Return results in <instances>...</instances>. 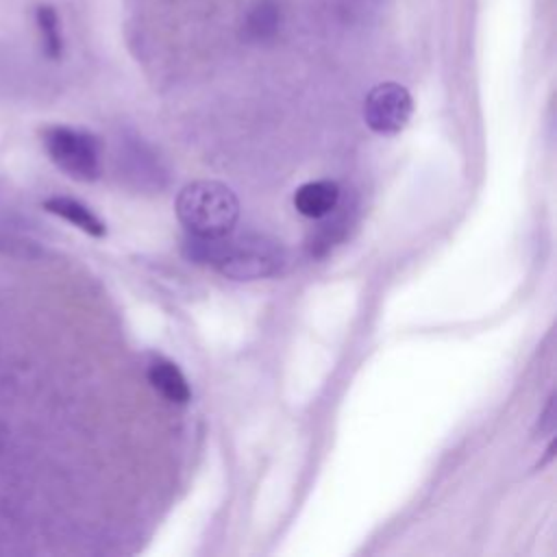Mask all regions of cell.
Instances as JSON below:
<instances>
[{
  "instance_id": "6da1fadb",
  "label": "cell",
  "mask_w": 557,
  "mask_h": 557,
  "mask_svg": "<svg viewBox=\"0 0 557 557\" xmlns=\"http://www.w3.org/2000/svg\"><path fill=\"white\" fill-rule=\"evenodd\" d=\"M185 255L194 261L209 263L220 274L233 281H257L278 274L285 268L287 252L283 244L263 233L220 235L185 239Z\"/></svg>"
},
{
  "instance_id": "ba28073f",
  "label": "cell",
  "mask_w": 557,
  "mask_h": 557,
  "mask_svg": "<svg viewBox=\"0 0 557 557\" xmlns=\"http://www.w3.org/2000/svg\"><path fill=\"white\" fill-rule=\"evenodd\" d=\"M281 26V9L274 0H257L246 20H244V37L248 41H270Z\"/></svg>"
},
{
  "instance_id": "5b68a950",
  "label": "cell",
  "mask_w": 557,
  "mask_h": 557,
  "mask_svg": "<svg viewBox=\"0 0 557 557\" xmlns=\"http://www.w3.org/2000/svg\"><path fill=\"white\" fill-rule=\"evenodd\" d=\"M339 196H342V191L335 181H329V178L309 181V183H302L294 191V207L300 215L320 220V218L331 215L337 209Z\"/></svg>"
},
{
  "instance_id": "30bf717a",
  "label": "cell",
  "mask_w": 557,
  "mask_h": 557,
  "mask_svg": "<svg viewBox=\"0 0 557 557\" xmlns=\"http://www.w3.org/2000/svg\"><path fill=\"white\" fill-rule=\"evenodd\" d=\"M0 252L11 257H35L37 248L28 239H20L13 235H0Z\"/></svg>"
},
{
  "instance_id": "3957f363",
  "label": "cell",
  "mask_w": 557,
  "mask_h": 557,
  "mask_svg": "<svg viewBox=\"0 0 557 557\" xmlns=\"http://www.w3.org/2000/svg\"><path fill=\"white\" fill-rule=\"evenodd\" d=\"M44 148L50 161L76 181L91 183L100 176V139L89 131L54 124L44 128Z\"/></svg>"
},
{
  "instance_id": "277c9868",
  "label": "cell",
  "mask_w": 557,
  "mask_h": 557,
  "mask_svg": "<svg viewBox=\"0 0 557 557\" xmlns=\"http://www.w3.org/2000/svg\"><path fill=\"white\" fill-rule=\"evenodd\" d=\"M413 113V98L400 83H379L363 100V120L379 135L400 133Z\"/></svg>"
},
{
  "instance_id": "8fae6325",
  "label": "cell",
  "mask_w": 557,
  "mask_h": 557,
  "mask_svg": "<svg viewBox=\"0 0 557 557\" xmlns=\"http://www.w3.org/2000/svg\"><path fill=\"white\" fill-rule=\"evenodd\" d=\"M553 424H555V420H553V396L548 398V403H546V409H544V416H542V424H540V431L544 433H550L553 431Z\"/></svg>"
},
{
  "instance_id": "8992f818",
  "label": "cell",
  "mask_w": 557,
  "mask_h": 557,
  "mask_svg": "<svg viewBox=\"0 0 557 557\" xmlns=\"http://www.w3.org/2000/svg\"><path fill=\"white\" fill-rule=\"evenodd\" d=\"M146 376H148V383L152 385V389L174 405H185L191 398V389H189V383H187L183 370L165 357H154L148 363Z\"/></svg>"
},
{
  "instance_id": "7a4b0ae2",
  "label": "cell",
  "mask_w": 557,
  "mask_h": 557,
  "mask_svg": "<svg viewBox=\"0 0 557 557\" xmlns=\"http://www.w3.org/2000/svg\"><path fill=\"white\" fill-rule=\"evenodd\" d=\"M174 211L189 235L220 237L235 228L239 200L235 191L220 181H194L178 191Z\"/></svg>"
},
{
  "instance_id": "9c48e42d",
  "label": "cell",
  "mask_w": 557,
  "mask_h": 557,
  "mask_svg": "<svg viewBox=\"0 0 557 557\" xmlns=\"http://www.w3.org/2000/svg\"><path fill=\"white\" fill-rule=\"evenodd\" d=\"M35 22L41 35V50L48 59L57 61L63 54V35H61V20L52 4H39L35 11Z\"/></svg>"
},
{
  "instance_id": "52a82bcc",
  "label": "cell",
  "mask_w": 557,
  "mask_h": 557,
  "mask_svg": "<svg viewBox=\"0 0 557 557\" xmlns=\"http://www.w3.org/2000/svg\"><path fill=\"white\" fill-rule=\"evenodd\" d=\"M44 209L70 224H74L76 228H81L83 233L91 235V237H104L107 235V224L102 222V218L98 213H94L85 202L70 198V196H50L44 200Z\"/></svg>"
}]
</instances>
